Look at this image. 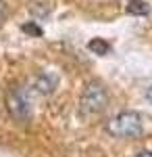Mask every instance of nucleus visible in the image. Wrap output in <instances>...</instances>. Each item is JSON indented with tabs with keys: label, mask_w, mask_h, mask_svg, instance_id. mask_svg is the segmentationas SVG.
Masks as SVG:
<instances>
[{
	"label": "nucleus",
	"mask_w": 152,
	"mask_h": 157,
	"mask_svg": "<svg viewBox=\"0 0 152 157\" xmlns=\"http://www.w3.org/2000/svg\"><path fill=\"white\" fill-rule=\"evenodd\" d=\"M2 17H4V0H0V21H2Z\"/></svg>",
	"instance_id": "nucleus-8"
},
{
	"label": "nucleus",
	"mask_w": 152,
	"mask_h": 157,
	"mask_svg": "<svg viewBox=\"0 0 152 157\" xmlns=\"http://www.w3.org/2000/svg\"><path fill=\"white\" fill-rule=\"evenodd\" d=\"M106 130L117 138H136L142 134V117L136 111H123L108 121Z\"/></svg>",
	"instance_id": "nucleus-1"
},
{
	"label": "nucleus",
	"mask_w": 152,
	"mask_h": 157,
	"mask_svg": "<svg viewBox=\"0 0 152 157\" xmlns=\"http://www.w3.org/2000/svg\"><path fill=\"white\" fill-rule=\"evenodd\" d=\"M35 88L42 92V94H48V92H52V88H54V78H50V75H40L38 80H35Z\"/></svg>",
	"instance_id": "nucleus-4"
},
{
	"label": "nucleus",
	"mask_w": 152,
	"mask_h": 157,
	"mask_svg": "<svg viewBox=\"0 0 152 157\" xmlns=\"http://www.w3.org/2000/svg\"><path fill=\"white\" fill-rule=\"evenodd\" d=\"M79 105H81L83 115H96V113H100L108 105L106 86L100 84V82H90V84L85 86V90H83Z\"/></svg>",
	"instance_id": "nucleus-2"
},
{
	"label": "nucleus",
	"mask_w": 152,
	"mask_h": 157,
	"mask_svg": "<svg viewBox=\"0 0 152 157\" xmlns=\"http://www.w3.org/2000/svg\"><path fill=\"white\" fill-rule=\"evenodd\" d=\"M146 98H148V101H150V103H152V86H150V88H148V90H146Z\"/></svg>",
	"instance_id": "nucleus-9"
},
{
	"label": "nucleus",
	"mask_w": 152,
	"mask_h": 157,
	"mask_svg": "<svg viewBox=\"0 0 152 157\" xmlns=\"http://www.w3.org/2000/svg\"><path fill=\"white\" fill-rule=\"evenodd\" d=\"M6 109L15 120L19 121H27L31 117V107H29V101L25 97V92L21 88H11L6 92Z\"/></svg>",
	"instance_id": "nucleus-3"
},
{
	"label": "nucleus",
	"mask_w": 152,
	"mask_h": 157,
	"mask_svg": "<svg viewBox=\"0 0 152 157\" xmlns=\"http://www.w3.org/2000/svg\"><path fill=\"white\" fill-rule=\"evenodd\" d=\"M88 48L92 50L94 55H106L110 50V46H108V42H104L102 38H94V40L88 42Z\"/></svg>",
	"instance_id": "nucleus-6"
},
{
	"label": "nucleus",
	"mask_w": 152,
	"mask_h": 157,
	"mask_svg": "<svg viewBox=\"0 0 152 157\" xmlns=\"http://www.w3.org/2000/svg\"><path fill=\"white\" fill-rule=\"evenodd\" d=\"M138 157H152V153H150V151H144V153H140Z\"/></svg>",
	"instance_id": "nucleus-10"
},
{
	"label": "nucleus",
	"mask_w": 152,
	"mask_h": 157,
	"mask_svg": "<svg viewBox=\"0 0 152 157\" xmlns=\"http://www.w3.org/2000/svg\"><path fill=\"white\" fill-rule=\"evenodd\" d=\"M23 32H27V34H34V36H42V29H40L35 23H25V25H23Z\"/></svg>",
	"instance_id": "nucleus-7"
},
{
	"label": "nucleus",
	"mask_w": 152,
	"mask_h": 157,
	"mask_svg": "<svg viewBox=\"0 0 152 157\" xmlns=\"http://www.w3.org/2000/svg\"><path fill=\"white\" fill-rule=\"evenodd\" d=\"M127 13L129 15H148L150 13V6L144 0H131L127 4Z\"/></svg>",
	"instance_id": "nucleus-5"
}]
</instances>
